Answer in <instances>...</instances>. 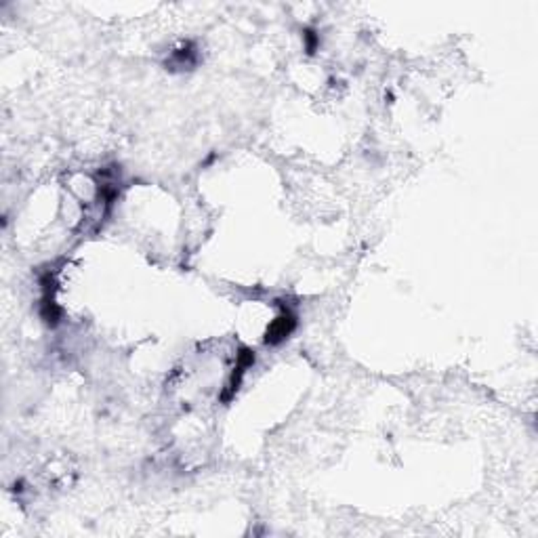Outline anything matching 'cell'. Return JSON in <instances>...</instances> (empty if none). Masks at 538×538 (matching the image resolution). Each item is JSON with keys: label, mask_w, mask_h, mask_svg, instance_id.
<instances>
[{"label": "cell", "mask_w": 538, "mask_h": 538, "mask_svg": "<svg viewBox=\"0 0 538 538\" xmlns=\"http://www.w3.org/2000/svg\"><path fill=\"white\" fill-rule=\"evenodd\" d=\"M294 316L292 314H282L271 326H269V330H267V343H271V345H278L280 341H284V339H288V335L294 330Z\"/></svg>", "instance_id": "cell-1"}]
</instances>
